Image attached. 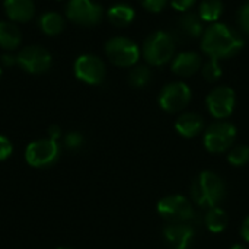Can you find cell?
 <instances>
[{"instance_id": "obj_36", "label": "cell", "mask_w": 249, "mask_h": 249, "mask_svg": "<svg viewBox=\"0 0 249 249\" xmlns=\"http://www.w3.org/2000/svg\"><path fill=\"white\" fill-rule=\"evenodd\" d=\"M58 249H69V248H58Z\"/></svg>"}, {"instance_id": "obj_19", "label": "cell", "mask_w": 249, "mask_h": 249, "mask_svg": "<svg viewBox=\"0 0 249 249\" xmlns=\"http://www.w3.org/2000/svg\"><path fill=\"white\" fill-rule=\"evenodd\" d=\"M204 223L207 226V229L213 233H220L228 228V214L223 209L217 207H212L207 210L206 216H204Z\"/></svg>"}, {"instance_id": "obj_8", "label": "cell", "mask_w": 249, "mask_h": 249, "mask_svg": "<svg viewBox=\"0 0 249 249\" xmlns=\"http://www.w3.org/2000/svg\"><path fill=\"white\" fill-rule=\"evenodd\" d=\"M191 101V89L184 82H172L166 85L159 95V105L166 112H179Z\"/></svg>"}, {"instance_id": "obj_13", "label": "cell", "mask_w": 249, "mask_h": 249, "mask_svg": "<svg viewBox=\"0 0 249 249\" xmlns=\"http://www.w3.org/2000/svg\"><path fill=\"white\" fill-rule=\"evenodd\" d=\"M194 235V228L187 223H169L163 229V241L169 249H190Z\"/></svg>"}, {"instance_id": "obj_4", "label": "cell", "mask_w": 249, "mask_h": 249, "mask_svg": "<svg viewBox=\"0 0 249 249\" xmlns=\"http://www.w3.org/2000/svg\"><path fill=\"white\" fill-rule=\"evenodd\" d=\"M236 133V127L228 121L213 123L204 133V147L210 153H225L233 147Z\"/></svg>"}, {"instance_id": "obj_32", "label": "cell", "mask_w": 249, "mask_h": 249, "mask_svg": "<svg viewBox=\"0 0 249 249\" xmlns=\"http://www.w3.org/2000/svg\"><path fill=\"white\" fill-rule=\"evenodd\" d=\"M50 139H53V140H57L58 137H60V134H61V131H60V128L57 127V125H53V127H50Z\"/></svg>"}, {"instance_id": "obj_9", "label": "cell", "mask_w": 249, "mask_h": 249, "mask_svg": "<svg viewBox=\"0 0 249 249\" xmlns=\"http://www.w3.org/2000/svg\"><path fill=\"white\" fill-rule=\"evenodd\" d=\"M16 60L22 66V69H25L28 73L32 74H39L47 71L53 63L51 54L39 45H28L22 48Z\"/></svg>"}, {"instance_id": "obj_31", "label": "cell", "mask_w": 249, "mask_h": 249, "mask_svg": "<svg viewBox=\"0 0 249 249\" xmlns=\"http://www.w3.org/2000/svg\"><path fill=\"white\" fill-rule=\"evenodd\" d=\"M241 236L244 238V241L249 244V216L245 217V220L242 222V226H241Z\"/></svg>"}, {"instance_id": "obj_27", "label": "cell", "mask_w": 249, "mask_h": 249, "mask_svg": "<svg viewBox=\"0 0 249 249\" xmlns=\"http://www.w3.org/2000/svg\"><path fill=\"white\" fill-rule=\"evenodd\" d=\"M139 1L143 7H146L147 10L155 12V13L160 12L168 3V0H139Z\"/></svg>"}, {"instance_id": "obj_17", "label": "cell", "mask_w": 249, "mask_h": 249, "mask_svg": "<svg viewBox=\"0 0 249 249\" xmlns=\"http://www.w3.org/2000/svg\"><path fill=\"white\" fill-rule=\"evenodd\" d=\"M178 29L188 38H198L203 34V20L200 15L194 12H187L178 19Z\"/></svg>"}, {"instance_id": "obj_11", "label": "cell", "mask_w": 249, "mask_h": 249, "mask_svg": "<svg viewBox=\"0 0 249 249\" xmlns=\"http://www.w3.org/2000/svg\"><path fill=\"white\" fill-rule=\"evenodd\" d=\"M67 18L74 23L90 26L102 18V7L90 0H70L66 7Z\"/></svg>"}, {"instance_id": "obj_7", "label": "cell", "mask_w": 249, "mask_h": 249, "mask_svg": "<svg viewBox=\"0 0 249 249\" xmlns=\"http://www.w3.org/2000/svg\"><path fill=\"white\" fill-rule=\"evenodd\" d=\"M60 155V147L57 140L53 139H41L29 143L25 152L26 162L34 168H45L53 165Z\"/></svg>"}, {"instance_id": "obj_22", "label": "cell", "mask_w": 249, "mask_h": 249, "mask_svg": "<svg viewBox=\"0 0 249 249\" xmlns=\"http://www.w3.org/2000/svg\"><path fill=\"white\" fill-rule=\"evenodd\" d=\"M223 12L222 0H203L200 4V18L204 22H216Z\"/></svg>"}, {"instance_id": "obj_6", "label": "cell", "mask_w": 249, "mask_h": 249, "mask_svg": "<svg viewBox=\"0 0 249 249\" xmlns=\"http://www.w3.org/2000/svg\"><path fill=\"white\" fill-rule=\"evenodd\" d=\"M105 53L111 63L120 67H130L136 64L140 57V51L136 42L123 36L109 39L105 45Z\"/></svg>"}, {"instance_id": "obj_25", "label": "cell", "mask_w": 249, "mask_h": 249, "mask_svg": "<svg viewBox=\"0 0 249 249\" xmlns=\"http://www.w3.org/2000/svg\"><path fill=\"white\" fill-rule=\"evenodd\" d=\"M203 77L207 82H217L222 77V69H220V64L216 58H210L203 66Z\"/></svg>"}, {"instance_id": "obj_35", "label": "cell", "mask_w": 249, "mask_h": 249, "mask_svg": "<svg viewBox=\"0 0 249 249\" xmlns=\"http://www.w3.org/2000/svg\"><path fill=\"white\" fill-rule=\"evenodd\" d=\"M0 76H1V69H0Z\"/></svg>"}, {"instance_id": "obj_18", "label": "cell", "mask_w": 249, "mask_h": 249, "mask_svg": "<svg viewBox=\"0 0 249 249\" xmlns=\"http://www.w3.org/2000/svg\"><path fill=\"white\" fill-rule=\"evenodd\" d=\"M22 41L19 28L12 22H0V47L15 50Z\"/></svg>"}, {"instance_id": "obj_10", "label": "cell", "mask_w": 249, "mask_h": 249, "mask_svg": "<svg viewBox=\"0 0 249 249\" xmlns=\"http://www.w3.org/2000/svg\"><path fill=\"white\" fill-rule=\"evenodd\" d=\"M235 101V92L229 86L214 88L206 99L209 112L217 120L228 118L233 112Z\"/></svg>"}, {"instance_id": "obj_5", "label": "cell", "mask_w": 249, "mask_h": 249, "mask_svg": "<svg viewBox=\"0 0 249 249\" xmlns=\"http://www.w3.org/2000/svg\"><path fill=\"white\" fill-rule=\"evenodd\" d=\"M158 213L168 223H187L194 217V207L184 196H168L158 203Z\"/></svg>"}, {"instance_id": "obj_21", "label": "cell", "mask_w": 249, "mask_h": 249, "mask_svg": "<svg viewBox=\"0 0 249 249\" xmlns=\"http://www.w3.org/2000/svg\"><path fill=\"white\" fill-rule=\"evenodd\" d=\"M39 28L47 35H58L64 29V20H63V18L58 13L48 12V13L41 16Z\"/></svg>"}, {"instance_id": "obj_12", "label": "cell", "mask_w": 249, "mask_h": 249, "mask_svg": "<svg viewBox=\"0 0 249 249\" xmlns=\"http://www.w3.org/2000/svg\"><path fill=\"white\" fill-rule=\"evenodd\" d=\"M76 77L89 85H98L105 77V64L96 55H80L74 63Z\"/></svg>"}, {"instance_id": "obj_15", "label": "cell", "mask_w": 249, "mask_h": 249, "mask_svg": "<svg viewBox=\"0 0 249 249\" xmlns=\"http://www.w3.org/2000/svg\"><path fill=\"white\" fill-rule=\"evenodd\" d=\"M201 69V57L197 53L187 51L177 55L172 63V71L181 77H190Z\"/></svg>"}, {"instance_id": "obj_20", "label": "cell", "mask_w": 249, "mask_h": 249, "mask_svg": "<svg viewBox=\"0 0 249 249\" xmlns=\"http://www.w3.org/2000/svg\"><path fill=\"white\" fill-rule=\"evenodd\" d=\"M108 19L115 26H127L134 19V10L127 4H117L108 10Z\"/></svg>"}, {"instance_id": "obj_26", "label": "cell", "mask_w": 249, "mask_h": 249, "mask_svg": "<svg viewBox=\"0 0 249 249\" xmlns=\"http://www.w3.org/2000/svg\"><path fill=\"white\" fill-rule=\"evenodd\" d=\"M82 143H83V137H82V134H79L76 131H71L64 137V144L69 149H79L82 146Z\"/></svg>"}, {"instance_id": "obj_3", "label": "cell", "mask_w": 249, "mask_h": 249, "mask_svg": "<svg viewBox=\"0 0 249 249\" xmlns=\"http://www.w3.org/2000/svg\"><path fill=\"white\" fill-rule=\"evenodd\" d=\"M175 53V41L172 35L163 31L150 34L143 45V54L149 64L163 66L168 63Z\"/></svg>"}, {"instance_id": "obj_1", "label": "cell", "mask_w": 249, "mask_h": 249, "mask_svg": "<svg viewBox=\"0 0 249 249\" xmlns=\"http://www.w3.org/2000/svg\"><path fill=\"white\" fill-rule=\"evenodd\" d=\"M244 47V39L233 29L223 23L210 25L201 41L203 51L210 55V58H229L241 51Z\"/></svg>"}, {"instance_id": "obj_30", "label": "cell", "mask_w": 249, "mask_h": 249, "mask_svg": "<svg viewBox=\"0 0 249 249\" xmlns=\"http://www.w3.org/2000/svg\"><path fill=\"white\" fill-rule=\"evenodd\" d=\"M194 3L196 0H171L172 7L178 12H187L190 7H193Z\"/></svg>"}, {"instance_id": "obj_33", "label": "cell", "mask_w": 249, "mask_h": 249, "mask_svg": "<svg viewBox=\"0 0 249 249\" xmlns=\"http://www.w3.org/2000/svg\"><path fill=\"white\" fill-rule=\"evenodd\" d=\"M3 61H4V64H13V63H18V60H16V57H12V55H3Z\"/></svg>"}, {"instance_id": "obj_14", "label": "cell", "mask_w": 249, "mask_h": 249, "mask_svg": "<svg viewBox=\"0 0 249 249\" xmlns=\"http://www.w3.org/2000/svg\"><path fill=\"white\" fill-rule=\"evenodd\" d=\"M204 128V118L196 112L181 114L175 121V130L179 136L185 139L197 137Z\"/></svg>"}, {"instance_id": "obj_29", "label": "cell", "mask_w": 249, "mask_h": 249, "mask_svg": "<svg viewBox=\"0 0 249 249\" xmlns=\"http://www.w3.org/2000/svg\"><path fill=\"white\" fill-rule=\"evenodd\" d=\"M239 25L249 35V3L239 10Z\"/></svg>"}, {"instance_id": "obj_34", "label": "cell", "mask_w": 249, "mask_h": 249, "mask_svg": "<svg viewBox=\"0 0 249 249\" xmlns=\"http://www.w3.org/2000/svg\"><path fill=\"white\" fill-rule=\"evenodd\" d=\"M231 249H248V248H247L245 245H242V244H235V245H233Z\"/></svg>"}, {"instance_id": "obj_28", "label": "cell", "mask_w": 249, "mask_h": 249, "mask_svg": "<svg viewBox=\"0 0 249 249\" xmlns=\"http://www.w3.org/2000/svg\"><path fill=\"white\" fill-rule=\"evenodd\" d=\"M12 143L7 137L0 136V160H6L12 155Z\"/></svg>"}, {"instance_id": "obj_24", "label": "cell", "mask_w": 249, "mask_h": 249, "mask_svg": "<svg viewBox=\"0 0 249 249\" xmlns=\"http://www.w3.org/2000/svg\"><path fill=\"white\" fill-rule=\"evenodd\" d=\"M150 70L144 66H137L134 67L131 71H130V76H128V80H130V85L134 86V88H143L146 86L149 82H150Z\"/></svg>"}, {"instance_id": "obj_23", "label": "cell", "mask_w": 249, "mask_h": 249, "mask_svg": "<svg viewBox=\"0 0 249 249\" xmlns=\"http://www.w3.org/2000/svg\"><path fill=\"white\" fill-rule=\"evenodd\" d=\"M228 162L233 166H245L249 162V146L238 144L232 147L228 155Z\"/></svg>"}, {"instance_id": "obj_2", "label": "cell", "mask_w": 249, "mask_h": 249, "mask_svg": "<svg viewBox=\"0 0 249 249\" xmlns=\"http://www.w3.org/2000/svg\"><path fill=\"white\" fill-rule=\"evenodd\" d=\"M226 196V185L220 175L212 171L198 174L191 184V198L201 209L217 207Z\"/></svg>"}, {"instance_id": "obj_16", "label": "cell", "mask_w": 249, "mask_h": 249, "mask_svg": "<svg viewBox=\"0 0 249 249\" xmlns=\"http://www.w3.org/2000/svg\"><path fill=\"white\" fill-rule=\"evenodd\" d=\"M4 10L10 20L28 22L34 16L32 0H4Z\"/></svg>"}]
</instances>
